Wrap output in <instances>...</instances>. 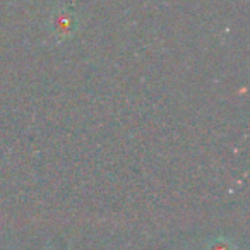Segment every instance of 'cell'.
I'll list each match as a JSON object with an SVG mask.
<instances>
[{"instance_id":"1","label":"cell","mask_w":250,"mask_h":250,"mask_svg":"<svg viewBox=\"0 0 250 250\" xmlns=\"http://www.w3.org/2000/svg\"><path fill=\"white\" fill-rule=\"evenodd\" d=\"M50 29L57 42H67L70 40L77 31V19L74 12L67 7H59L52 12L50 18Z\"/></svg>"}]
</instances>
